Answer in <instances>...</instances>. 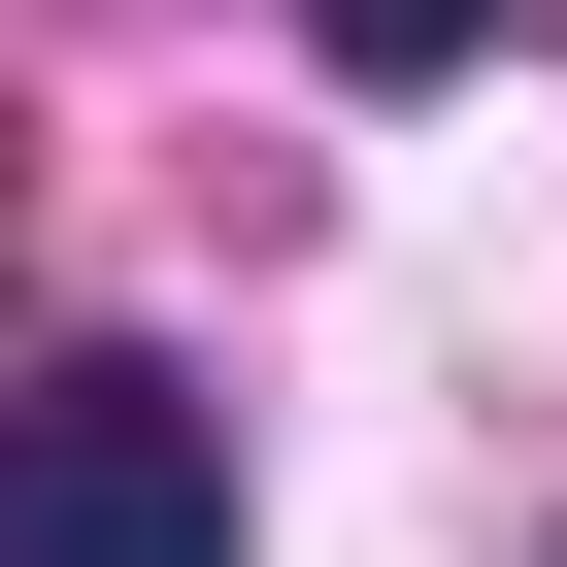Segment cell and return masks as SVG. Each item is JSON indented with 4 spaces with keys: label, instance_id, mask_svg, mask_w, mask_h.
<instances>
[{
    "label": "cell",
    "instance_id": "2",
    "mask_svg": "<svg viewBox=\"0 0 567 567\" xmlns=\"http://www.w3.org/2000/svg\"><path fill=\"white\" fill-rule=\"evenodd\" d=\"M301 34H334V68L401 101V68H467V34H501V0H301Z\"/></svg>",
    "mask_w": 567,
    "mask_h": 567
},
{
    "label": "cell",
    "instance_id": "1",
    "mask_svg": "<svg viewBox=\"0 0 567 567\" xmlns=\"http://www.w3.org/2000/svg\"><path fill=\"white\" fill-rule=\"evenodd\" d=\"M0 567H234V401L200 368H34L0 401Z\"/></svg>",
    "mask_w": 567,
    "mask_h": 567
}]
</instances>
